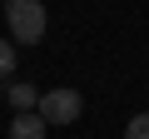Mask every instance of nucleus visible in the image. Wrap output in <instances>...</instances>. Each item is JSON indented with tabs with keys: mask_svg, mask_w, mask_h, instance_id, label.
Listing matches in <instances>:
<instances>
[{
	"mask_svg": "<svg viewBox=\"0 0 149 139\" xmlns=\"http://www.w3.org/2000/svg\"><path fill=\"white\" fill-rule=\"evenodd\" d=\"M5 25H10V40H20V45H40L45 30H50L45 0H5Z\"/></svg>",
	"mask_w": 149,
	"mask_h": 139,
	"instance_id": "1",
	"label": "nucleus"
},
{
	"mask_svg": "<svg viewBox=\"0 0 149 139\" xmlns=\"http://www.w3.org/2000/svg\"><path fill=\"white\" fill-rule=\"evenodd\" d=\"M124 139H149V109L129 119V129H124Z\"/></svg>",
	"mask_w": 149,
	"mask_h": 139,
	"instance_id": "5",
	"label": "nucleus"
},
{
	"mask_svg": "<svg viewBox=\"0 0 149 139\" xmlns=\"http://www.w3.org/2000/svg\"><path fill=\"white\" fill-rule=\"evenodd\" d=\"M45 129H50V124H45L35 109H25V114L10 119V139H45Z\"/></svg>",
	"mask_w": 149,
	"mask_h": 139,
	"instance_id": "3",
	"label": "nucleus"
},
{
	"mask_svg": "<svg viewBox=\"0 0 149 139\" xmlns=\"http://www.w3.org/2000/svg\"><path fill=\"white\" fill-rule=\"evenodd\" d=\"M15 70V40H0V75Z\"/></svg>",
	"mask_w": 149,
	"mask_h": 139,
	"instance_id": "6",
	"label": "nucleus"
},
{
	"mask_svg": "<svg viewBox=\"0 0 149 139\" xmlns=\"http://www.w3.org/2000/svg\"><path fill=\"white\" fill-rule=\"evenodd\" d=\"M35 114L45 119V124H74L85 114V99H80V90H45L40 95V104H35Z\"/></svg>",
	"mask_w": 149,
	"mask_h": 139,
	"instance_id": "2",
	"label": "nucleus"
},
{
	"mask_svg": "<svg viewBox=\"0 0 149 139\" xmlns=\"http://www.w3.org/2000/svg\"><path fill=\"white\" fill-rule=\"evenodd\" d=\"M10 104H15V114H25V109H35V104H40V95H35V85H10Z\"/></svg>",
	"mask_w": 149,
	"mask_h": 139,
	"instance_id": "4",
	"label": "nucleus"
}]
</instances>
